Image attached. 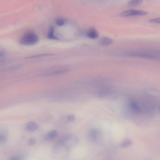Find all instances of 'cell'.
I'll list each match as a JSON object with an SVG mask.
<instances>
[{"label": "cell", "mask_w": 160, "mask_h": 160, "mask_svg": "<svg viewBox=\"0 0 160 160\" xmlns=\"http://www.w3.org/2000/svg\"><path fill=\"white\" fill-rule=\"evenodd\" d=\"M98 130L96 129L92 130L91 134L92 139L95 140H97L98 137Z\"/></svg>", "instance_id": "obj_13"}, {"label": "cell", "mask_w": 160, "mask_h": 160, "mask_svg": "<svg viewBox=\"0 0 160 160\" xmlns=\"http://www.w3.org/2000/svg\"><path fill=\"white\" fill-rule=\"evenodd\" d=\"M129 106L132 110L137 113H140L143 111L140 105L134 101L132 100L130 102Z\"/></svg>", "instance_id": "obj_4"}, {"label": "cell", "mask_w": 160, "mask_h": 160, "mask_svg": "<svg viewBox=\"0 0 160 160\" xmlns=\"http://www.w3.org/2000/svg\"><path fill=\"white\" fill-rule=\"evenodd\" d=\"M48 38L51 39H57V38L54 34V28L52 26L50 27L49 32L47 35Z\"/></svg>", "instance_id": "obj_11"}, {"label": "cell", "mask_w": 160, "mask_h": 160, "mask_svg": "<svg viewBox=\"0 0 160 160\" xmlns=\"http://www.w3.org/2000/svg\"><path fill=\"white\" fill-rule=\"evenodd\" d=\"M56 23L57 25L62 26L64 24L65 20L62 18H58L56 20Z\"/></svg>", "instance_id": "obj_14"}, {"label": "cell", "mask_w": 160, "mask_h": 160, "mask_svg": "<svg viewBox=\"0 0 160 160\" xmlns=\"http://www.w3.org/2000/svg\"><path fill=\"white\" fill-rule=\"evenodd\" d=\"M113 40L108 37H102L99 41V44L103 46L110 45L113 43Z\"/></svg>", "instance_id": "obj_6"}, {"label": "cell", "mask_w": 160, "mask_h": 160, "mask_svg": "<svg viewBox=\"0 0 160 160\" xmlns=\"http://www.w3.org/2000/svg\"><path fill=\"white\" fill-rule=\"evenodd\" d=\"M39 40V37L36 34L28 32L23 35L19 42L20 44L23 45H31L37 44Z\"/></svg>", "instance_id": "obj_2"}, {"label": "cell", "mask_w": 160, "mask_h": 160, "mask_svg": "<svg viewBox=\"0 0 160 160\" xmlns=\"http://www.w3.org/2000/svg\"><path fill=\"white\" fill-rule=\"evenodd\" d=\"M22 159L20 157H11L10 159L11 160H20Z\"/></svg>", "instance_id": "obj_19"}, {"label": "cell", "mask_w": 160, "mask_h": 160, "mask_svg": "<svg viewBox=\"0 0 160 160\" xmlns=\"http://www.w3.org/2000/svg\"><path fill=\"white\" fill-rule=\"evenodd\" d=\"M143 0H129L128 3L129 7H135L140 4Z\"/></svg>", "instance_id": "obj_10"}, {"label": "cell", "mask_w": 160, "mask_h": 160, "mask_svg": "<svg viewBox=\"0 0 160 160\" xmlns=\"http://www.w3.org/2000/svg\"><path fill=\"white\" fill-rule=\"evenodd\" d=\"M148 14L147 12L136 9H129L123 12L121 14L123 17L131 16H140L146 15Z\"/></svg>", "instance_id": "obj_3"}, {"label": "cell", "mask_w": 160, "mask_h": 160, "mask_svg": "<svg viewBox=\"0 0 160 160\" xmlns=\"http://www.w3.org/2000/svg\"><path fill=\"white\" fill-rule=\"evenodd\" d=\"M128 55L132 56H138L143 58L160 59V51L145 50L130 53Z\"/></svg>", "instance_id": "obj_1"}, {"label": "cell", "mask_w": 160, "mask_h": 160, "mask_svg": "<svg viewBox=\"0 0 160 160\" xmlns=\"http://www.w3.org/2000/svg\"><path fill=\"white\" fill-rule=\"evenodd\" d=\"M38 128L37 123L33 121L28 122L26 124V129L28 132H32L36 130Z\"/></svg>", "instance_id": "obj_7"}, {"label": "cell", "mask_w": 160, "mask_h": 160, "mask_svg": "<svg viewBox=\"0 0 160 160\" xmlns=\"http://www.w3.org/2000/svg\"><path fill=\"white\" fill-rule=\"evenodd\" d=\"M57 135V132L56 130H52L45 135L44 138L45 140H50L56 138Z\"/></svg>", "instance_id": "obj_8"}, {"label": "cell", "mask_w": 160, "mask_h": 160, "mask_svg": "<svg viewBox=\"0 0 160 160\" xmlns=\"http://www.w3.org/2000/svg\"><path fill=\"white\" fill-rule=\"evenodd\" d=\"M87 35L88 38L94 39L98 37L99 33L95 29L91 28L88 31Z\"/></svg>", "instance_id": "obj_5"}, {"label": "cell", "mask_w": 160, "mask_h": 160, "mask_svg": "<svg viewBox=\"0 0 160 160\" xmlns=\"http://www.w3.org/2000/svg\"><path fill=\"white\" fill-rule=\"evenodd\" d=\"M149 21L150 22L159 23V24H160V18H157L150 20Z\"/></svg>", "instance_id": "obj_17"}, {"label": "cell", "mask_w": 160, "mask_h": 160, "mask_svg": "<svg viewBox=\"0 0 160 160\" xmlns=\"http://www.w3.org/2000/svg\"><path fill=\"white\" fill-rule=\"evenodd\" d=\"M159 112H160V107L159 108Z\"/></svg>", "instance_id": "obj_20"}, {"label": "cell", "mask_w": 160, "mask_h": 160, "mask_svg": "<svg viewBox=\"0 0 160 160\" xmlns=\"http://www.w3.org/2000/svg\"><path fill=\"white\" fill-rule=\"evenodd\" d=\"M67 118L69 121L70 122H72L75 120V117L73 115H68L67 116Z\"/></svg>", "instance_id": "obj_18"}, {"label": "cell", "mask_w": 160, "mask_h": 160, "mask_svg": "<svg viewBox=\"0 0 160 160\" xmlns=\"http://www.w3.org/2000/svg\"><path fill=\"white\" fill-rule=\"evenodd\" d=\"M133 144V141L130 139H126L123 141L120 144L121 147L126 148L131 145Z\"/></svg>", "instance_id": "obj_12"}, {"label": "cell", "mask_w": 160, "mask_h": 160, "mask_svg": "<svg viewBox=\"0 0 160 160\" xmlns=\"http://www.w3.org/2000/svg\"><path fill=\"white\" fill-rule=\"evenodd\" d=\"M36 142V140L35 138H32L29 140L28 144L29 145H33L35 144Z\"/></svg>", "instance_id": "obj_16"}, {"label": "cell", "mask_w": 160, "mask_h": 160, "mask_svg": "<svg viewBox=\"0 0 160 160\" xmlns=\"http://www.w3.org/2000/svg\"><path fill=\"white\" fill-rule=\"evenodd\" d=\"M7 140V136L5 134H0V141L2 143H4Z\"/></svg>", "instance_id": "obj_15"}, {"label": "cell", "mask_w": 160, "mask_h": 160, "mask_svg": "<svg viewBox=\"0 0 160 160\" xmlns=\"http://www.w3.org/2000/svg\"><path fill=\"white\" fill-rule=\"evenodd\" d=\"M146 93L152 96L160 97V92L153 89H150L146 91Z\"/></svg>", "instance_id": "obj_9"}]
</instances>
